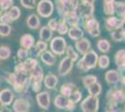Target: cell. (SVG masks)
Here are the masks:
<instances>
[{"mask_svg": "<svg viewBox=\"0 0 125 112\" xmlns=\"http://www.w3.org/2000/svg\"><path fill=\"white\" fill-rule=\"evenodd\" d=\"M72 101L74 102V103H78V102L80 101V99H81V97H82V95H81V92L78 91H76L75 92H73L72 93Z\"/></svg>", "mask_w": 125, "mask_h": 112, "instance_id": "41", "label": "cell"}, {"mask_svg": "<svg viewBox=\"0 0 125 112\" xmlns=\"http://www.w3.org/2000/svg\"><path fill=\"white\" fill-rule=\"evenodd\" d=\"M21 45L23 47L24 49H30L33 47V45H34V43H35V39H34V37H32L31 35H24V36H22L21 37Z\"/></svg>", "mask_w": 125, "mask_h": 112, "instance_id": "16", "label": "cell"}, {"mask_svg": "<svg viewBox=\"0 0 125 112\" xmlns=\"http://www.w3.org/2000/svg\"><path fill=\"white\" fill-rule=\"evenodd\" d=\"M18 58L21 59V60H23V59H25L27 56H28V51L26 50V49H20L19 51H18Z\"/></svg>", "mask_w": 125, "mask_h": 112, "instance_id": "40", "label": "cell"}, {"mask_svg": "<svg viewBox=\"0 0 125 112\" xmlns=\"http://www.w3.org/2000/svg\"><path fill=\"white\" fill-rule=\"evenodd\" d=\"M2 10H3V9H2L1 6H0V15H1V13H2Z\"/></svg>", "mask_w": 125, "mask_h": 112, "instance_id": "44", "label": "cell"}, {"mask_svg": "<svg viewBox=\"0 0 125 112\" xmlns=\"http://www.w3.org/2000/svg\"><path fill=\"white\" fill-rule=\"evenodd\" d=\"M105 80L108 83L114 84V83H117L120 80V75L116 70H111V71H108L105 74Z\"/></svg>", "mask_w": 125, "mask_h": 112, "instance_id": "18", "label": "cell"}, {"mask_svg": "<svg viewBox=\"0 0 125 112\" xmlns=\"http://www.w3.org/2000/svg\"><path fill=\"white\" fill-rule=\"evenodd\" d=\"M76 8L75 0H59L57 4V10L61 14L68 15Z\"/></svg>", "mask_w": 125, "mask_h": 112, "instance_id": "4", "label": "cell"}, {"mask_svg": "<svg viewBox=\"0 0 125 112\" xmlns=\"http://www.w3.org/2000/svg\"><path fill=\"white\" fill-rule=\"evenodd\" d=\"M58 82V79L55 75L53 74H49L45 78V80H44V83H45V86L49 88V89H54L56 85H57Z\"/></svg>", "mask_w": 125, "mask_h": 112, "instance_id": "17", "label": "cell"}, {"mask_svg": "<svg viewBox=\"0 0 125 112\" xmlns=\"http://www.w3.org/2000/svg\"><path fill=\"white\" fill-rule=\"evenodd\" d=\"M66 53H67V57H69L73 62L78 60V54L75 52V51L73 50L72 47H69V48L66 50Z\"/></svg>", "mask_w": 125, "mask_h": 112, "instance_id": "38", "label": "cell"}, {"mask_svg": "<svg viewBox=\"0 0 125 112\" xmlns=\"http://www.w3.org/2000/svg\"><path fill=\"white\" fill-rule=\"evenodd\" d=\"M41 60L47 64V65H53L56 62V58L52 53L50 51H45L41 54Z\"/></svg>", "mask_w": 125, "mask_h": 112, "instance_id": "19", "label": "cell"}, {"mask_svg": "<svg viewBox=\"0 0 125 112\" xmlns=\"http://www.w3.org/2000/svg\"><path fill=\"white\" fill-rule=\"evenodd\" d=\"M10 56V50L9 47L2 46L0 47V58L1 59H8Z\"/></svg>", "mask_w": 125, "mask_h": 112, "instance_id": "32", "label": "cell"}, {"mask_svg": "<svg viewBox=\"0 0 125 112\" xmlns=\"http://www.w3.org/2000/svg\"><path fill=\"white\" fill-rule=\"evenodd\" d=\"M23 64H24V66H25L27 71H31L32 72L37 66V62L35 59L29 58L28 60H26L25 63H23Z\"/></svg>", "mask_w": 125, "mask_h": 112, "instance_id": "27", "label": "cell"}, {"mask_svg": "<svg viewBox=\"0 0 125 112\" xmlns=\"http://www.w3.org/2000/svg\"><path fill=\"white\" fill-rule=\"evenodd\" d=\"M97 47H98V49H99L101 51H103V52H107V51H109L110 44L106 39H101V40L98 41Z\"/></svg>", "mask_w": 125, "mask_h": 112, "instance_id": "26", "label": "cell"}, {"mask_svg": "<svg viewBox=\"0 0 125 112\" xmlns=\"http://www.w3.org/2000/svg\"><path fill=\"white\" fill-rule=\"evenodd\" d=\"M39 37H40V39L43 40V41H49L51 40V38L52 37V30L50 29L49 26H43L40 30V33H39Z\"/></svg>", "mask_w": 125, "mask_h": 112, "instance_id": "23", "label": "cell"}, {"mask_svg": "<svg viewBox=\"0 0 125 112\" xmlns=\"http://www.w3.org/2000/svg\"><path fill=\"white\" fill-rule=\"evenodd\" d=\"M99 100L97 96H89L81 103V108L83 112H97Z\"/></svg>", "mask_w": 125, "mask_h": 112, "instance_id": "2", "label": "cell"}, {"mask_svg": "<svg viewBox=\"0 0 125 112\" xmlns=\"http://www.w3.org/2000/svg\"><path fill=\"white\" fill-rule=\"evenodd\" d=\"M37 103L39 105V107H42L43 109H48L50 107V94L47 92H40L37 95Z\"/></svg>", "mask_w": 125, "mask_h": 112, "instance_id": "11", "label": "cell"}, {"mask_svg": "<svg viewBox=\"0 0 125 112\" xmlns=\"http://www.w3.org/2000/svg\"><path fill=\"white\" fill-rule=\"evenodd\" d=\"M27 25L31 29H37L40 25V21L36 14H32L27 19Z\"/></svg>", "mask_w": 125, "mask_h": 112, "instance_id": "21", "label": "cell"}, {"mask_svg": "<svg viewBox=\"0 0 125 112\" xmlns=\"http://www.w3.org/2000/svg\"><path fill=\"white\" fill-rule=\"evenodd\" d=\"M123 23H124L123 20L115 18V17H110L105 20V26H106V29L109 31L120 29L123 26Z\"/></svg>", "mask_w": 125, "mask_h": 112, "instance_id": "9", "label": "cell"}, {"mask_svg": "<svg viewBox=\"0 0 125 112\" xmlns=\"http://www.w3.org/2000/svg\"><path fill=\"white\" fill-rule=\"evenodd\" d=\"M97 58H98L97 53L94 51H90L78 62V67L83 71H87L91 68H94L97 63Z\"/></svg>", "mask_w": 125, "mask_h": 112, "instance_id": "1", "label": "cell"}, {"mask_svg": "<svg viewBox=\"0 0 125 112\" xmlns=\"http://www.w3.org/2000/svg\"><path fill=\"white\" fill-rule=\"evenodd\" d=\"M13 99V93L10 89H5L0 92V103L4 106L10 105Z\"/></svg>", "mask_w": 125, "mask_h": 112, "instance_id": "13", "label": "cell"}, {"mask_svg": "<svg viewBox=\"0 0 125 112\" xmlns=\"http://www.w3.org/2000/svg\"><path fill=\"white\" fill-rule=\"evenodd\" d=\"M67 24H66V21H65V20L64 19H62V20H61V21L58 23V27H57V30L58 32L60 33L61 35H64L65 33L67 32Z\"/></svg>", "mask_w": 125, "mask_h": 112, "instance_id": "30", "label": "cell"}, {"mask_svg": "<svg viewBox=\"0 0 125 112\" xmlns=\"http://www.w3.org/2000/svg\"><path fill=\"white\" fill-rule=\"evenodd\" d=\"M115 61L116 64L119 67H124L125 66V50L119 51L115 55Z\"/></svg>", "mask_w": 125, "mask_h": 112, "instance_id": "22", "label": "cell"}, {"mask_svg": "<svg viewBox=\"0 0 125 112\" xmlns=\"http://www.w3.org/2000/svg\"><path fill=\"white\" fill-rule=\"evenodd\" d=\"M117 7V12H119V15L123 18V21L125 20V5L124 3H116Z\"/></svg>", "mask_w": 125, "mask_h": 112, "instance_id": "37", "label": "cell"}, {"mask_svg": "<svg viewBox=\"0 0 125 112\" xmlns=\"http://www.w3.org/2000/svg\"><path fill=\"white\" fill-rule=\"evenodd\" d=\"M65 47H66V43L62 37H55L51 43V48L52 51L59 55H62L65 51Z\"/></svg>", "mask_w": 125, "mask_h": 112, "instance_id": "6", "label": "cell"}, {"mask_svg": "<svg viewBox=\"0 0 125 112\" xmlns=\"http://www.w3.org/2000/svg\"><path fill=\"white\" fill-rule=\"evenodd\" d=\"M76 48L78 49V51L82 54H86L89 51V50L91 48V43L88 39L83 38L81 40H78L76 43Z\"/></svg>", "mask_w": 125, "mask_h": 112, "instance_id": "14", "label": "cell"}, {"mask_svg": "<svg viewBox=\"0 0 125 112\" xmlns=\"http://www.w3.org/2000/svg\"><path fill=\"white\" fill-rule=\"evenodd\" d=\"M68 35H69L70 38H72L74 40H78V39H80V37H83V32L80 28H78L77 26H73L69 30Z\"/></svg>", "mask_w": 125, "mask_h": 112, "instance_id": "20", "label": "cell"}, {"mask_svg": "<svg viewBox=\"0 0 125 112\" xmlns=\"http://www.w3.org/2000/svg\"><path fill=\"white\" fill-rule=\"evenodd\" d=\"M109 64V58L106 55L101 56L99 59V66L101 68H106Z\"/></svg>", "mask_w": 125, "mask_h": 112, "instance_id": "33", "label": "cell"}, {"mask_svg": "<svg viewBox=\"0 0 125 112\" xmlns=\"http://www.w3.org/2000/svg\"><path fill=\"white\" fill-rule=\"evenodd\" d=\"M48 26L50 27V29L52 31H54V30H57V27H58V22L55 19H52L51 21H49L48 23Z\"/></svg>", "mask_w": 125, "mask_h": 112, "instance_id": "42", "label": "cell"}, {"mask_svg": "<svg viewBox=\"0 0 125 112\" xmlns=\"http://www.w3.org/2000/svg\"><path fill=\"white\" fill-rule=\"evenodd\" d=\"M10 31H11V27L9 24L0 22V36L7 37V36H9L10 34Z\"/></svg>", "mask_w": 125, "mask_h": 112, "instance_id": "29", "label": "cell"}, {"mask_svg": "<svg viewBox=\"0 0 125 112\" xmlns=\"http://www.w3.org/2000/svg\"><path fill=\"white\" fill-rule=\"evenodd\" d=\"M46 49H47V44H46V42L38 41L37 43V47H36V54H40Z\"/></svg>", "mask_w": 125, "mask_h": 112, "instance_id": "36", "label": "cell"}, {"mask_svg": "<svg viewBox=\"0 0 125 112\" xmlns=\"http://www.w3.org/2000/svg\"><path fill=\"white\" fill-rule=\"evenodd\" d=\"M86 30L92 37H98L100 35L99 23L95 19H90L86 22Z\"/></svg>", "mask_w": 125, "mask_h": 112, "instance_id": "8", "label": "cell"}, {"mask_svg": "<svg viewBox=\"0 0 125 112\" xmlns=\"http://www.w3.org/2000/svg\"><path fill=\"white\" fill-rule=\"evenodd\" d=\"M37 11L42 17H50L53 11V5L51 0H41L37 6Z\"/></svg>", "mask_w": 125, "mask_h": 112, "instance_id": "5", "label": "cell"}, {"mask_svg": "<svg viewBox=\"0 0 125 112\" xmlns=\"http://www.w3.org/2000/svg\"><path fill=\"white\" fill-rule=\"evenodd\" d=\"M55 106L58 108L61 109H66L69 111H72L75 108V105L74 102L70 99H68V97L63 95H58L55 97V101H54Z\"/></svg>", "mask_w": 125, "mask_h": 112, "instance_id": "3", "label": "cell"}, {"mask_svg": "<svg viewBox=\"0 0 125 112\" xmlns=\"http://www.w3.org/2000/svg\"><path fill=\"white\" fill-rule=\"evenodd\" d=\"M73 67V61L69 57H66L62 60L59 66V74L61 76H64V75H67L70 70L72 69Z\"/></svg>", "mask_w": 125, "mask_h": 112, "instance_id": "10", "label": "cell"}, {"mask_svg": "<svg viewBox=\"0 0 125 112\" xmlns=\"http://www.w3.org/2000/svg\"><path fill=\"white\" fill-rule=\"evenodd\" d=\"M21 5L26 9H34L36 7V0H20Z\"/></svg>", "mask_w": 125, "mask_h": 112, "instance_id": "35", "label": "cell"}, {"mask_svg": "<svg viewBox=\"0 0 125 112\" xmlns=\"http://www.w3.org/2000/svg\"><path fill=\"white\" fill-rule=\"evenodd\" d=\"M87 89H88L89 92L91 93V95H93V96L99 95L100 93H101V91H102L101 85H100L99 83H97V82L94 83L93 85H91L90 87H88Z\"/></svg>", "mask_w": 125, "mask_h": 112, "instance_id": "25", "label": "cell"}, {"mask_svg": "<svg viewBox=\"0 0 125 112\" xmlns=\"http://www.w3.org/2000/svg\"><path fill=\"white\" fill-rule=\"evenodd\" d=\"M73 89L74 85L73 84H70V83H66V84H63L61 88V93L62 95L66 96V97H70L73 93Z\"/></svg>", "mask_w": 125, "mask_h": 112, "instance_id": "24", "label": "cell"}, {"mask_svg": "<svg viewBox=\"0 0 125 112\" xmlns=\"http://www.w3.org/2000/svg\"><path fill=\"white\" fill-rule=\"evenodd\" d=\"M1 21H2L3 23H7V24L12 21V19H11L10 16L9 12H8V13H5V14H3V15H2V17H1Z\"/></svg>", "mask_w": 125, "mask_h": 112, "instance_id": "43", "label": "cell"}, {"mask_svg": "<svg viewBox=\"0 0 125 112\" xmlns=\"http://www.w3.org/2000/svg\"><path fill=\"white\" fill-rule=\"evenodd\" d=\"M78 10L80 15L82 16H90L93 14L94 10V6L93 2L88 1V0H81L80 4L78 5Z\"/></svg>", "mask_w": 125, "mask_h": 112, "instance_id": "7", "label": "cell"}, {"mask_svg": "<svg viewBox=\"0 0 125 112\" xmlns=\"http://www.w3.org/2000/svg\"><path fill=\"white\" fill-rule=\"evenodd\" d=\"M9 14H10V18L12 19V21H15V20H17L20 17L21 11H20L18 7H12L10 9V12H9Z\"/></svg>", "mask_w": 125, "mask_h": 112, "instance_id": "31", "label": "cell"}, {"mask_svg": "<svg viewBox=\"0 0 125 112\" xmlns=\"http://www.w3.org/2000/svg\"><path fill=\"white\" fill-rule=\"evenodd\" d=\"M29 107V103L24 99H17L13 104V109L16 112H28Z\"/></svg>", "mask_w": 125, "mask_h": 112, "instance_id": "12", "label": "cell"}, {"mask_svg": "<svg viewBox=\"0 0 125 112\" xmlns=\"http://www.w3.org/2000/svg\"><path fill=\"white\" fill-rule=\"evenodd\" d=\"M113 99H114L116 102H119V103H121L125 100V95L124 93L121 91H116L113 94Z\"/></svg>", "mask_w": 125, "mask_h": 112, "instance_id": "34", "label": "cell"}, {"mask_svg": "<svg viewBox=\"0 0 125 112\" xmlns=\"http://www.w3.org/2000/svg\"><path fill=\"white\" fill-rule=\"evenodd\" d=\"M95 82H97V78L95 76H94V75L86 76V77L83 78V84L85 85L86 88H88L91 85H93Z\"/></svg>", "mask_w": 125, "mask_h": 112, "instance_id": "28", "label": "cell"}, {"mask_svg": "<svg viewBox=\"0 0 125 112\" xmlns=\"http://www.w3.org/2000/svg\"><path fill=\"white\" fill-rule=\"evenodd\" d=\"M116 8V2L115 0H104V11L107 15L114 14Z\"/></svg>", "mask_w": 125, "mask_h": 112, "instance_id": "15", "label": "cell"}, {"mask_svg": "<svg viewBox=\"0 0 125 112\" xmlns=\"http://www.w3.org/2000/svg\"><path fill=\"white\" fill-rule=\"evenodd\" d=\"M13 3V0H0V6L3 10H8L10 8Z\"/></svg>", "mask_w": 125, "mask_h": 112, "instance_id": "39", "label": "cell"}]
</instances>
